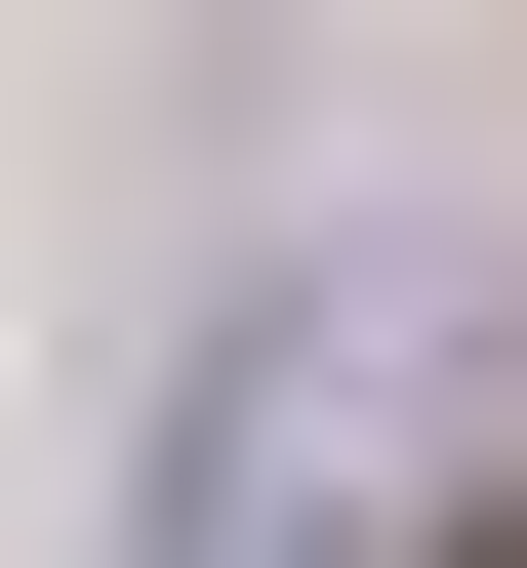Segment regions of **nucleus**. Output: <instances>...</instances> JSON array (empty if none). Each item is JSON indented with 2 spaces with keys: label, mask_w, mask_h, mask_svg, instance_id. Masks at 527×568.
Masks as SVG:
<instances>
[{
  "label": "nucleus",
  "mask_w": 527,
  "mask_h": 568,
  "mask_svg": "<svg viewBox=\"0 0 527 568\" xmlns=\"http://www.w3.org/2000/svg\"><path fill=\"white\" fill-rule=\"evenodd\" d=\"M487 406H527V284H487V244H325V284H244L203 406H163V568H406ZM446 568H487V528H446Z\"/></svg>",
  "instance_id": "1"
},
{
  "label": "nucleus",
  "mask_w": 527,
  "mask_h": 568,
  "mask_svg": "<svg viewBox=\"0 0 527 568\" xmlns=\"http://www.w3.org/2000/svg\"><path fill=\"white\" fill-rule=\"evenodd\" d=\"M487 568H527V487H487Z\"/></svg>",
  "instance_id": "2"
}]
</instances>
